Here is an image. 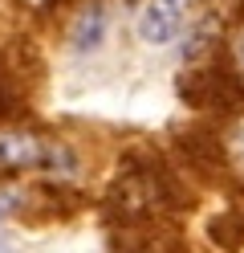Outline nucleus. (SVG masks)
<instances>
[{"label":"nucleus","instance_id":"obj_1","mask_svg":"<svg viewBox=\"0 0 244 253\" xmlns=\"http://www.w3.org/2000/svg\"><path fill=\"white\" fill-rule=\"evenodd\" d=\"M25 171L73 184L81 160L70 143L53 135H41L33 126H0V176H25Z\"/></svg>","mask_w":244,"mask_h":253},{"label":"nucleus","instance_id":"obj_2","mask_svg":"<svg viewBox=\"0 0 244 253\" xmlns=\"http://www.w3.org/2000/svg\"><path fill=\"white\" fill-rule=\"evenodd\" d=\"M171 151L183 171H191L204 184H228L232 164H228V139L220 131V119L195 115L171 131Z\"/></svg>","mask_w":244,"mask_h":253},{"label":"nucleus","instance_id":"obj_3","mask_svg":"<svg viewBox=\"0 0 244 253\" xmlns=\"http://www.w3.org/2000/svg\"><path fill=\"white\" fill-rule=\"evenodd\" d=\"M187 17V0H146L139 12V37L146 45H167L179 37Z\"/></svg>","mask_w":244,"mask_h":253},{"label":"nucleus","instance_id":"obj_4","mask_svg":"<svg viewBox=\"0 0 244 253\" xmlns=\"http://www.w3.org/2000/svg\"><path fill=\"white\" fill-rule=\"evenodd\" d=\"M106 25H110V17H106V4L102 0H86V4L77 8V17L70 21V45L77 53H90V49H98L102 45V37H106Z\"/></svg>","mask_w":244,"mask_h":253},{"label":"nucleus","instance_id":"obj_5","mask_svg":"<svg viewBox=\"0 0 244 253\" xmlns=\"http://www.w3.org/2000/svg\"><path fill=\"white\" fill-rule=\"evenodd\" d=\"M208 237L211 245L224 249V253H240L244 249V204H232L208 220Z\"/></svg>","mask_w":244,"mask_h":253},{"label":"nucleus","instance_id":"obj_6","mask_svg":"<svg viewBox=\"0 0 244 253\" xmlns=\"http://www.w3.org/2000/svg\"><path fill=\"white\" fill-rule=\"evenodd\" d=\"M224 139H228V164H232V176H244V119L236 123V131L224 135Z\"/></svg>","mask_w":244,"mask_h":253},{"label":"nucleus","instance_id":"obj_7","mask_svg":"<svg viewBox=\"0 0 244 253\" xmlns=\"http://www.w3.org/2000/svg\"><path fill=\"white\" fill-rule=\"evenodd\" d=\"M228 61H232V70L244 78V21H236L232 37H228Z\"/></svg>","mask_w":244,"mask_h":253}]
</instances>
